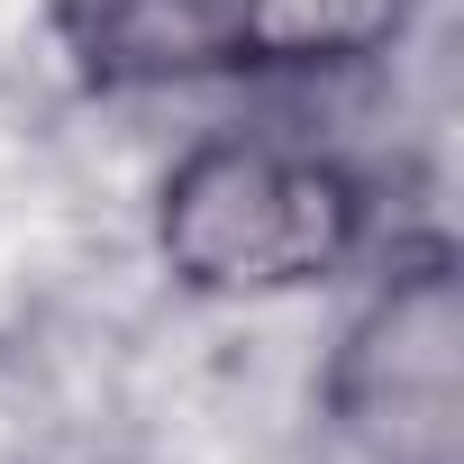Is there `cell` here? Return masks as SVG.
<instances>
[{"label": "cell", "instance_id": "cell-3", "mask_svg": "<svg viewBox=\"0 0 464 464\" xmlns=\"http://www.w3.org/2000/svg\"><path fill=\"white\" fill-rule=\"evenodd\" d=\"M319 410L355 464H464V265L446 237L392 246L328 346Z\"/></svg>", "mask_w": 464, "mask_h": 464}, {"label": "cell", "instance_id": "cell-1", "mask_svg": "<svg viewBox=\"0 0 464 464\" xmlns=\"http://www.w3.org/2000/svg\"><path fill=\"white\" fill-rule=\"evenodd\" d=\"M373 246V182L283 128H209L155 182V265L191 301H292Z\"/></svg>", "mask_w": 464, "mask_h": 464}, {"label": "cell", "instance_id": "cell-2", "mask_svg": "<svg viewBox=\"0 0 464 464\" xmlns=\"http://www.w3.org/2000/svg\"><path fill=\"white\" fill-rule=\"evenodd\" d=\"M46 28L92 92H191L373 64L410 0H46Z\"/></svg>", "mask_w": 464, "mask_h": 464}]
</instances>
